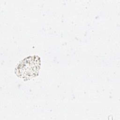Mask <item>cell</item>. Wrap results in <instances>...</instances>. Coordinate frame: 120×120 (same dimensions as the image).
Listing matches in <instances>:
<instances>
[{"label": "cell", "instance_id": "6da1fadb", "mask_svg": "<svg viewBox=\"0 0 120 120\" xmlns=\"http://www.w3.org/2000/svg\"><path fill=\"white\" fill-rule=\"evenodd\" d=\"M40 65L39 57L37 55L30 56L19 63L15 69V73L20 78L29 79L38 75Z\"/></svg>", "mask_w": 120, "mask_h": 120}]
</instances>
